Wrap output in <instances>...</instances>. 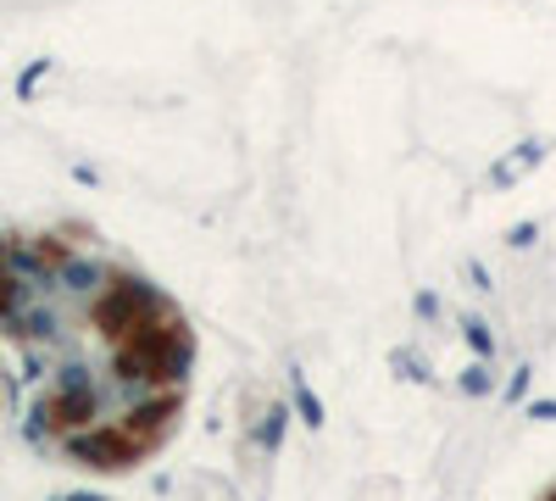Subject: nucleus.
<instances>
[{"instance_id": "f257e3e1", "label": "nucleus", "mask_w": 556, "mask_h": 501, "mask_svg": "<svg viewBox=\"0 0 556 501\" xmlns=\"http://www.w3.org/2000/svg\"><path fill=\"white\" fill-rule=\"evenodd\" d=\"M0 346L28 435L101 474L173 435L195 368V335L151 279L56 235H0Z\"/></svg>"}, {"instance_id": "f03ea898", "label": "nucleus", "mask_w": 556, "mask_h": 501, "mask_svg": "<svg viewBox=\"0 0 556 501\" xmlns=\"http://www.w3.org/2000/svg\"><path fill=\"white\" fill-rule=\"evenodd\" d=\"M62 501H101V496H62Z\"/></svg>"}]
</instances>
